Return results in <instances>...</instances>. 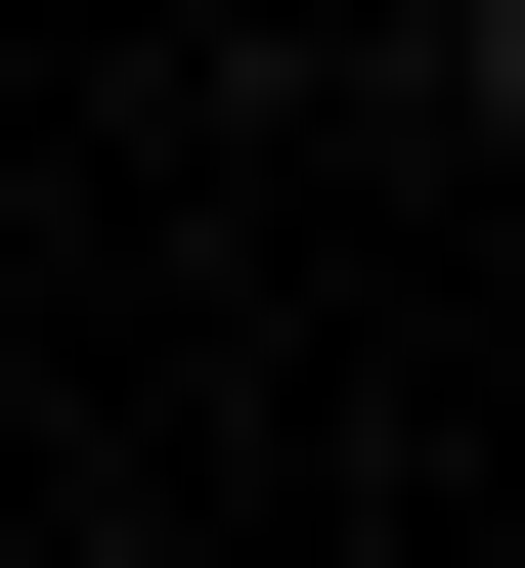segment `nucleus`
<instances>
[{
  "mask_svg": "<svg viewBox=\"0 0 525 568\" xmlns=\"http://www.w3.org/2000/svg\"><path fill=\"white\" fill-rule=\"evenodd\" d=\"M482 88H525V0H482Z\"/></svg>",
  "mask_w": 525,
  "mask_h": 568,
  "instance_id": "nucleus-1",
  "label": "nucleus"
}]
</instances>
